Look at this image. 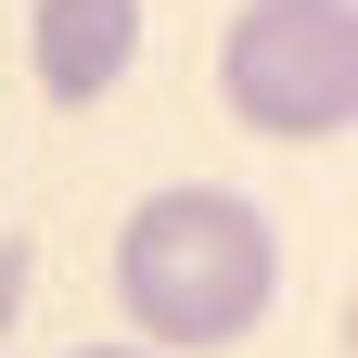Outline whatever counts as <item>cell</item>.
I'll use <instances>...</instances> for the list:
<instances>
[{
  "mask_svg": "<svg viewBox=\"0 0 358 358\" xmlns=\"http://www.w3.org/2000/svg\"><path fill=\"white\" fill-rule=\"evenodd\" d=\"M268 294H282V243H268V217L243 192L179 179V192L128 205V231H115V307H128V333H154V358L243 345L268 320Z\"/></svg>",
  "mask_w": 358,
  "mask_h": 358,
  "instance_id": "1",
  "label": "cell"
},
{
  "mask_svg": "<svg viewBox=\"0 0 358 358\" xmlns=\"http://www.w3.org/2000/svg\"><path fill=\"white\" fill-rule=\"evenodd\" d=\"M217 103L256 141L358 128V0H243L217 38Z\"/></svg>",
  "mask_w": 358,
  "mask_h": 358,
  "instance_id": "2",
  "label": "cell"
},
{
  "mask_svg": "<svg viewBox=\"0 0 358 358\" xmlns=\"http://www.w3.org/2000/svg\"><path fill=\"white\" fill-rule=\"evenodd\" d=\"M141 64V0H38V90L52 103H103Z\"/></svg>",
  "mask_w": 358,
  "mask_h": 358,
  "instance_id": "3",
  "label": "cell"
},
{
  "mask_svg": "<svg viewBox=\"0 0 358 358\" xmlns=\"http://www.w3.org/2000/svg\"><path fill=\"white\" fill-rule=\"evenodd\" d=\"M77 358H154V345H77Z\"/></svg>",
  "mask_w": 358,
  "mask_h": 358,
  "instance_id": "4",
  "label": "cell"
},
{
  "mask_svg": "<svg viewBox=\"0 0 358 358\" xmlns=\"http://www.w3.org/2000/svg\"><path fill=\"white\" fill-rule=\"evenodd\" d=\"M345 358H358V307H345Z\"/></svg>",
  "mask_w": 358,
  "mask_h": 358,
  "instance_id": "5",
  "label": "cell"
}]
</instances>
